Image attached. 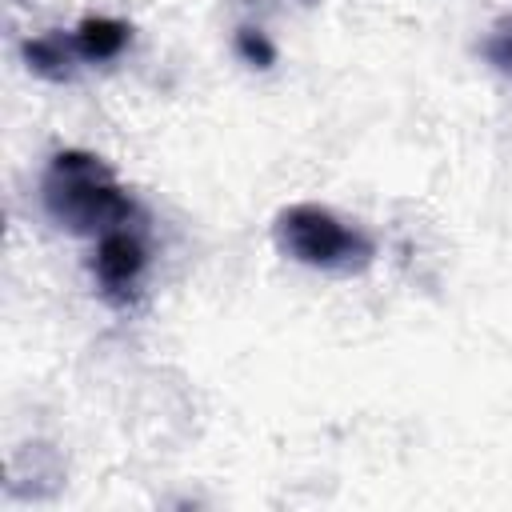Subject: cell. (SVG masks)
Segmentation results:
<instances>
[{"label":"cell","mask_w":512,"mask_h":512,"mask_svg":"<svg viewBox=\"0 0 512 512\" xmlns=\"http://www.w3.org/2000/svg\"><path fill=\"white\" fill-rule=\"evenodd\" d=\"M480 52H484V60H488L496 72H504V76L512 80V12L492 24V32L484 36Z\"/></svg>","instance_id":"obj_6"},{"label":"cell","mask_w":512,"mask_h":512,"mask_svg":"<svg viewBox=\"0 0 512 512\" xmlns=\"http://www.w3.org/2000/svg\"><path fill=\"white\" fill-rule=\"evenodd\" d=\"M272 240L296 264H308V268H320L332 276H356L376 256V244L364 228L340 220L336 212H328L320 204L280 208L276 224H272Z\"/></svg>","instance_id":"obj_2"},{"label":"cell","mask_w":512,"mask_h":512,"mask_svg":"<svg viewBox=\"0 0 512 512\" xmlns=\"http://www.w3.org/2000/svg\"><path fill=\"white\" fill-rule=\"evenodd\" d=\"M144 272H148V244H144L140 224H124V228H112V232L96 236L92 276H96L100 296L112 308H128L136 300Z\"/></svg>","instance_id":"obj_3"},{"label":"cell","mask_w":512,"mask_h":512,"mask_svg":"<svg viewBox=\"0 0 512 512\" xmlns=\"http://www.w3.org/2000/svg\"><path fill=\"white\" fill-rule=\"evenodd\" d=\"M40 204L48 220L76 236H104L124 224H140V204L120 188L116 172L80 148H64L40 176Z\"/></svg>","instance_id":"obj_1"},{"label":"cell","mask_w":512,"mask_h":512,"mask_svg":"<svg viewBox=\"0 0 512 512\" xmlns=\"http://www.w3.org/2000/svg\"><path fill=\"white\" fill-rule=\"evenodd\" d=\"M236 52L252 64V68H268L272 60H276V48H272V40L260 32V28H252V24H244V28H236Z\"/></svg>","instance_id":"obj_7"},{"label":"cell","mask_w":512,"mask_h":512,"mask_svg":"<svg viewBox=\"0 0 512 512\" xmlns=\"http://www.w3.org/2000/svg\"><path fill=\"white\" fill-rule=\"evenodd\" d=\"M72 36H76V48H80V60L84 64L116 60L132 44V28L124 20H112V16H84L72 28Z\"/></svg>","instance_id":"obj_5"},{"label":"cell","mask_w":512,"mask_h":512,"mask_svg":"<svg viewBox=\"0 0 512 512\" xmlns=\"http://www.w3.org/2000/svg\"><path fill=\"white\" fill-rule=\"evenodd\" d=\"M24 60H28V68L36 72V76H44V80H56V84H64V80H76V72H80V48H76V36L72 32H44V36H32L28 44H24Z\"/></svg>","instance_id":"obj_4"}]
</instances>
